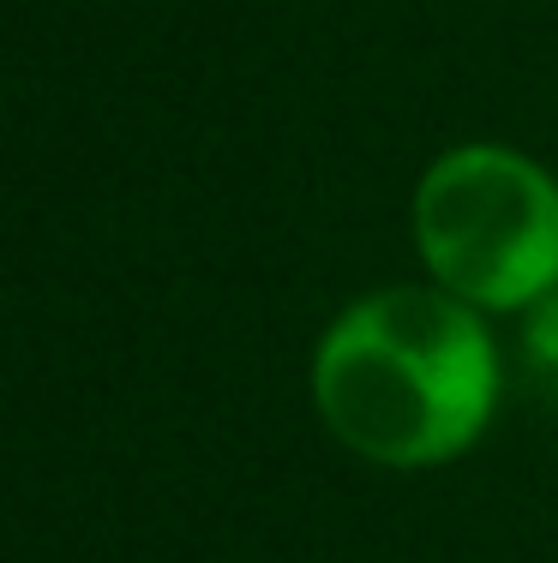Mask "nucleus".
<instances>
[{"mask_svg":"<svg viewBox=\"0 0 558 563\" xmlns=\"http://www.w3.org/2000/svg\"><path fill=\"white\" fill-rule=\"evenodd\" d=\"M313 401L366 462L438 467L493 420L499 354L469 300L445 288H384L325 330Z\"/></svg>","mask_w":558,"mask_h":563,"instance_id":"1","label":"nucleus"},{"mask_svg":"<svg viewBox=\"0 0 558 563\" xmlns=\"http://www.w3.org/2000/svg\"><path fill=\"white\" fill-rule=\"evenodd\" d=\"M415 246L474 312H516L558 288V180L523 151L457 144L415 186Z\"/></svg>","mask_w":558,"mask_h":563,"instance_id":"2","label":"nucleus"}]
</instances>
